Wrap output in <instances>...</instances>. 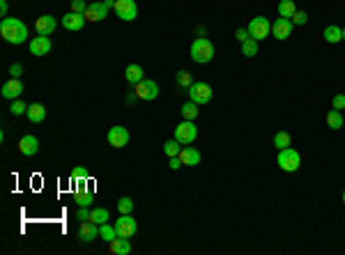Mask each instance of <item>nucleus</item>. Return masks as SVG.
I'll use <instances>...</instances> for the list:
<instances>
[{"mask_svg":"<svg viewBox=\"0 0 345 255\" xmlns=\"http://www.w3.org/2000/svg\"><path fill=\"white\" fill-rule=\"evenodd\" d=\"M0 37L10 44H23L28 39V28L21 19H14V16H5L0 21Z\"/></svg>","mask_w":345,"mask_h":255,"instance_id":"obj_1","label":"nucleus"},{"mask_svg":"<svg viewBox=\"0 0 345 255\" xmlns=\"http://www.w3.org/2000/svg\"><path fill=\"white\" fill-rule=\"evenodd\" d=\"M212 58H214V44H212V39L198 37L191 44V60L198 62V65H207V62H212Z\"/></svg>","mask_w":345,"mask_h":255,"instance_id":"obj_2","label":"nucleus"},{"mask_svg":"<svg viewBox=\"0 0 345 255\" xmlns=\"http://www.w3.org/2000/svg\"><path fill=\"white\" fill-rule=\"evenodd\" d=\"M276 163L283 173H297L301 165V156L297 150L292 147H285V150H279V156H276Z\"/></svg>","mask_w":345,"mask_h":255,"instance_id":"obj_3","label":"nucleus"},{"mask_svg":"<svg viewBox=\"0 0 345 255\" xmlns=\"http://www.w3.org/2000/svg\"><path fill=\"white\" fill-rule=\"evenodd\" d=\"M249 35L253 37V39H267V37L272 35V23L270 19H265V16H255V19H251L249 23Z\"/></svg>","mask_w":345,"mask_h":255,"instance_id":"obj_4","label":"nucleus"},{"mask_svg":"<svg viewBox=\"0 0 345 255\" xmlns=\"http://www.w3.org/2000/svg\"><path fill=\"white\" fill-rule=\"evenodd\" d=\"M198 138V126L194 124V120H184L177 124L175 129V140H180L182 145H191Z\"/></svg>","mask_w":345,"mask_h":255,"instance_id":"obj_5","label":"nucleus"},{"mask_svg":"<svg viewBox=\"0 0 345 255\" xmlns=\"http://www.w3.org/2000/svg\"><path fill=\"white\" fill-rule=\"evenodd\" d=\"M113 5H115L113 0H101V3H92V5H88V10H85V19L92 21V23H97V21H104L106 14H108V10H110Z\"/></svg>","mask_w":345,"mask_h":255,"instance_id":"obj_6","label":"nucleus"},{"mask_svg":"<svg viewBox=\"0 0 345 255\" xmlns=\"http://www.w3.org/2000/svg\"><path fill=\"white\" fill-rule=\"evenodd\" d=\"M189 99L196 101L198 106L210 104V101H212V88L207 83H203V80H198V83H194L189 88Z\"/></svg>","mask_w":345,"mask_h":255,"instance_id":"obj_7","label":"nucleus"},{"mask_svg":"<svg viewBox=\"0 0 345 255\" xmlns=\"http://www.w3.org/2000/svg\"><path fill=\"white\" fill-rule=\"evenodd\" d=\"M136 97L138 99H143V101H155L157 97H159V85L155 83V80H147V78H143L138 85H136Z\"/></svg>","mask_w":345,"mask_h":255,"instance_id":"obj_8","label":"nucleus"},{"mask_svg":"<svg viewBox=\"0 0 345 255\" xmlns=\"http://www.w3.org/2000/svg\"><path fill=\"white\" fill-rule=\"evenodd\" d=\"M113 10L122 21H134L136 14H138V5H136V0H115Z\"/></svg>","mask_w":345,"mask_h":255,"instance_id":"obj_9","label":"nucleus"},{"mask_svg":"<svg viewBox=\"0 0 345 255\" xmlns=\"http://www.w3.org/2000/svg\"><path fill=\"white\" fill-rule=\"evenodd\" d=\"M115 230H118V237H134L136 230H138V223H136L134 219H131L129 214H122L120 219L115 221Z\"/></svg>","mask_w":345,"mask_h":255,"instance_id":"obj_10","label":"nucleus"},{"mask_svg":"<svg viewBox=\"0 0 345 255\" xmlns=\"http://www.w3.org/2000/svg\"><path fill=\"white\" fill-rule=\"evenodd\" d=\"M292 28H295V23H292V19H276L274 23H272V35L276 37V39H288V37L292 35Z\"/></svg>","mask_w":345,"mask_h":255,"instance_id":"obj_11","label":"nucleus"},{"mask_svg":"<svg viewBox=\"0 0 345 255\" xmlns=\"http://www.w3.org/2000/svg\"><path fill=\"white\" fill-rule=\"evenodd\" d=\"M55 25H58V21H55V16L44 14V16H40V19L35 21V30H37V35L51 37V35H53V30H55Z\"/></svg>","mask_w":345,"mask_h":255,"instance_id":"obj_12","label":"nucleus"},{"mask_svg":"<svg viewBox=\"0 0 345 255\" xmlns=\"http://www.w3.org/2000/svg\"><path fill=\"white\" fill-rule=\"evenodd\" d=\"M106 138H108V143L113 147H125L127 143H129V131L125 129V126H113V129L108 131V136H106Z\"/></svg>","mask_w":345,"mask_h":255,"instance_id":"obj_13","label":"nucleus"},{"mask_svg":"<svg viewBox=\"0 0 345 255\" xmlns=\"http://www.w3.org/2000/svg\"><path fill=\"white\" fill-rule=\"evenodd\" d=\"M0 92H3V97H5V99L14 101V99H19V97L23 95V83H21L19 78H14V76H12V78L3 85V90H0Z\"/></svg>","mask_w":345,"mask_h":255,"instance_id":"obj_14","label":"nucleus"},{"mask_svg":"<svg viewBox=\"0 0 345 255\" xmlns=\"http://www.w3.org/2000/svg\"><path fill=\"white\" fill-rule=\"evenodd\" d=\"M19 150L23 156H35L37 152H40V140H37L35 136H23V138L19 140Z\"/></svg>","mask_w":345,"mask_h":255,"instance_id":"obj_15","label":"nucleus"},{"mask_svg":"<svg viewBox=\"0 0 345 255\" xmlns=\"http://www.w3.org/2000/svg\"><path fill=\"white\" fill-rule=\"evenodd\" d=\"M85 14H79V12H69V14L62 16V25H65L67 30H83L85 25Z\"/></svg>","mask_w":345,"mask_h":255,"instance_id":"obj_16","label":"nucleus"},{"mask_svg":"<svg viewBox=\"0 0 345 255\" xmlns=\"http://www.w3.org/2000/svg\"><path fill=\"white\" fill-rule=\"evenodd\" d=\"M51 46H53L51 44V37L40 35L30 41V53L32 55H46V53H51Z\"/></svg>","mask_w":345,"mask_h":255,"instance_id":"obj_17","label":"nucleus"},{"mask_svg":"<svg viewBox=\"0 0 345 255\" xmlns=\"http://www.w3.org/2000/svg\"><path fill=\"white\" fill-rule=\"evenodd\" d=\"M79 237L81 241H92L95 237H99V225L92 223V221H83L79 228Z\"/></svg>","mask_w":345,"mask_h":255,"instance_id":"obj_18","label":"nucleus"},{"mask_svg":"<svg viewBox=\"0 0 345 255\" xmlns=\"http://www.w3.org/2000/svg\"><path fill=\"white\" fill-rule=\"evenodd\" d=\"M85 182H88V180H85ZM85 182H81L79 191H76V205H79V207H90L92 200H95V191L88 189V186H83Z\"/></svg>","mask_w":345,"mask_h":255,"instance_id":"obj_19","label":"nucleus"},{"mask_svg":"<svg viewBox=\"0 0 345 255\" xmlns=\"http://www.w3.org/2000/svg\"><path fill=\"white\" fill-rule=\"evenodd\" d=\"M108 250L113 255H129L131 253V244L127 241V237H115L113 241H108Z\"/></svg>","mask_w":345,"mask_h":255,"instance_id":"obj_20","label":"nucleus"},{"mask_svg":"<svg viewBox=\"0 0 345 255\" xmlns=\"http://www.w3.org/2000/svg\"><path fill=\"white\" fill-rule=\"evenodd\" d=\"M125 78H127V83H131L136 88V85L143 80V67L140 65H129L125 69Z\"/></svg>","mask_w":345,"mask_h":255,"instance_id":"obj_21","label":"nucleus"},{"mask_svg":"<svg viewBox=\"0 0 345 255\" xmlns=\"http://www.w3.org/2000/svg\"><path fill=\"white\" fill-rule=\"evenodd\" d=\"M180 159L184 165H198L200 163V152L196 150V147H184V150L180 152Z\"/></svg>","mask_w":345,"mask_h":255,"instance_id":"obj_22","label":"nucleus"},{"mask_svg":"<svg viewBox=\"0 0 345 255\" xmlns=\"http://www.w3.org/2000/svg\"><path fill=\"white\" fill-rule=\"evenodd\" d=\"M28 120L30 122H44V117H46V108L42 104H30L28 106Z\"/></svg>","mask_w":345,"mask_h":255,"instance_id":"obj_23","label":"nucleus"},{"mask_svg":"<svg viewBox=\"0 0 345 255\" xmlns=\"http://www.w3.org/2000/svg\"><path fill=\"white\" fill-rule=\"evenodd\" d=\"M325 39L329 41V44H338V41H343V30H340L338 25H327L325 28Z\"/></svg>","mask_w":345,"mask_h":255,"instance_id":"obj_24","label":"nucleus"},{"mask_svg":"<svg viewBox=\"0 0 345 255\" xmlns=\"http://www.w3.org/2000/svg\"><path fill=\"white\" fill-rule=\"evenodd\" d=\"M297 12V5H295V0H281L279 3V14L283 16V19H292Z\"/></svg>","mask_w":345,"mask_h":255,"instance_id":"obj_25","label":"nucleus"},{"mask_svg":"<svg viewBox=\"0 0 345 255\" xmlns=\"http://www.w3.org/2000/svg\"><path fill=\"white\" fill-rule=\"evenodd\" d=\"M182 117H184V120H196V117H198V104H196V101H186L184 106H182Z\"/></svg>","mask_w":345,"mask_h":255,"instance_id":"obj_26","label":"nucleus"},{"mask_svg":"<svg viewBox=\"0 0 345 255\" xmlns=\"http://www.w3.org/2000/svg\"><path fill=\"white\" fill-rule=\"evenodd\" d=\"M327 124L331 126V129H340V126H343V113H340V110H329V113H327Z\"/></svg>","mask_w":345,"mask_h":255,"instance_id":"obj_27","label":"nucleus"},{"mask_svg":"<svg viewBox=\"0 0 345 255\" xmlns=\"http://www.w3.org/2000/svg\"><path fill=\"white\" fill-rule=\"evenodd\" d=\"M90 221H92V223H97V225L108 223V209H104V207L90 209Z\"/></svg>","mask_w":345,"mask_h":255,"instance_id":"obj_28","label":"nucleus"},{"mask_svg":"<svg viewBox=\"0 0 345 255\" xmlns=\"http://www.w3.org/2000/svg\"><path fill=\"white\" fill-rule=\"evenodd\" d=\"M242 53H244L246 58H253V55H258V39L249 37L246 41H242Z\"/></svg>","mask_w":345,"mask_h":255,"instance_id":"obj_29","label":"nucleus"},{"mask_svg":"<svg viewBox=\"0 0 345 255\" xmlns=\"http://www.w3.org/2000/svg\"><path fill=\"white\" fill-rule=\"evenodd\" d=\"M99 237L104 241H113L118 237V230H115V225H108V223H101L99 225Z\"/></svg>","mask_w":345,"mask_h":255,"instance_id":"obj_30","label":"nucleus"},{"mask_svg":"<svg viewBox=\"0 0 345 255\" xmlns=\"http://www.w3.org/2000/svg\"><path fill=\"white\" fill-rule=\"evenodd\" d=\"M292 145V138L290 134H285V131H279V134L274 136V147H279V150H285V147Z\"/></svg>","mask_w":345,"mask_h":255,"instance_id":"obj_31","label":"nucleus"},{"mask_svg":"<svg viewBox=\"0 0 345 255\" xmlns=\"http://www.w3.org/2000/svg\"><path fill=\"white\" fill-rule=\"evenodd\" d=\"M180 145H182V143H180V140H175V138H173V140H168V143H166V145H164V152H166V156H180Z\"/></svg>","mask_w":345,"mask_h":255,"instance_id":"obj_32","label":"nucleus"},{"mask_svg":"<svg viewBox=\"0 0 345 255\" xmlns=\"http://www.w3.org/2000/svg\"><path fill=\"white\" fill-rule=\"evenodd\" d=\"M177 85H180V88H186V90L194 85V78H191L189 71H184V69L177 71Z\"/></svg>","mask_w":345,"mask_h":255,"instance_id":"obj_33","label":"nucleus"},{"mask_svg":"<svg viewBox=\"0 0 345 255\" xmlns=\"http://www.w3.org/2000/svg\"><path fill=\"white\" fill-rule=\"evenodd\" d=\"M118 209H120V214H131L134 200H131V198H120V200H118Z\"/></svg>","mask_w":345,"mask_h":255,"instance_id":"obj_34","label":"nucleus"},{"mask_svg":"<svg viewBox=\"0 0 345 255\" xmlns=\"http://www.w3.org/2000/svg\"><path fill=\"white\" fill-rule=\"evenodd\" d=\"M10 110H12V115H23V113H28V106H25L21 99H14Z\"/></svg>","mask_w":345,"mask_h":255,"instance_id":"obj_35","label":"nucleus"},{"mask_svg":"<svg viewBox=\"0 0 345 255\" xmlns=\"http://www.w3.org/2000/svg\"><path fill=\"white\" fill-rule=\"evenodd\" d=\"M71 180H74V182H85V180H88V170L81 168V165H76V168L71 170Z\"/></svg>","mask_w":345,"mask_h":255,"instance_id":"obj_36","label":"nucleus"},{"mask_svg":"<svg viewBox=\"0 0 345 255\" xmlns=\"http://www.w3.org/2000/svg\"><path fill=\"white\" fill-rule=\"evenodd\" d=\"M292 23H295V25H306V23H309V14H306V12H301V10H297L295 16H292Z\"/></svg>","mask_w":345,"mask_h":255,"instance_id":"obj_37","label":"nucleus"},{"mask_svg":"<svg viewBox=\"0 0 345 255\" xmlns=\"http://www.w3.org/2000/svg\"><path fill=\"white\" fill-rule=\"evenodd\" d=\"M88 5H85L83 0H71V12H79V14H85Z\"/></svg>","mask_w":345,"mask_h":255,"instance_id":"obj_38","label":"nucleus"},{"mask_svg":"<svg viewBox=\"0 0 345 255\" xmlns=\"http://www.w3.org/2000/svg\"><path fill=\"white\" fill-rule=\"evenodd\" d=\"M331 104H334L336 110H345V95H336L334 99H331Z\"/></svg>","mask_w":345,"mask_h":255,"instance_id":"obj_39","label":"nucleus"},{"mask_svg":"<svg viewBox=\"0 0 345 255\" xmlns=\"http://www.w3.org/2000/svg\"><path fill=\"white\" fill-rule=\"evenodd\" d=\"M249 37H251V35H249V28H240V30L235 32V39L240 41V44H242V41H246Z\"/></svg>","mask_w":345,"mask_h":255,"instance_id":"obj_40","label":"nucleus"},{"mask_svg":"<svg viewBox=\"0 0 345 255\" xmlns=\"http://www.w3.org/2000/svg\"><path fill=\"white\" fill-rule=\"evenodd\" d=\"M21 71H23V67H21L19 62H16V65H12V67H10V74L14 76V78H19V76H21Z\"/></svg>","mask_w":345,"mask_h":255,"instance_id":"obj_41","label":"nucleus"},{"mask_svg":"<svg viewBox=\"0 0 345 255\" xmlns=\"http://www.w3.org/2000/svg\"><path fill=\"white\" fill-rule=\"evenodd\" d=\"M79 219L81 221H90V211H88V207H79Z\"/></svg>","mask_w":345,"mask_h":255,"instance_id":"obj_42","label":"nucleus"},{"mask_svg":"<svg viewBox=\"0 0 345 255\" xmlns=\"http://www.w3.org/2000/svg\"><path fill=\"white\" fill-rule=\"evenodd\" d=\"M180 165H184V163H182V159H180V156H170V168H173V170H177V168H180Z\"/></svg>","mask_w":345,"mask_h":255,"instance_id":"obj_43","label":"nucleus"},{"mask_svg":"<svg viewBox=\"0 0 345 255\" xmlns=\"http://www.w3.org/2000/svg\"><path fill=\"white\" fill-rule=\"evenodd\" d=\"M7 10H10V5H7V0H0V14H3V19L7 16Z\"/></svg>","mask_w":345,"mask_h":255,"instance_id":"obj_44","label":"nucleus"},{"mask_svg":"<svg viewBox=\"0 0 345 255\" xmlns=\"http://www.w3.org/2000/svg\"><path fill=\"white\" fill-rule=\"evenodd\" d=\"M343 202H345V191H343Z\"/></svg>","mask_w":345,"mask_h":255,"instance_id":"obj_45","label":"nucleus"},{"mask_svg":"<svg viewBox=\"0 0 345 255\" xmlns=\"http://www.w3.org/2000/svg\"><path fill=\"white\" fill-rule=\"evenodd\" d=\"M343 39H345V30H343Z\"/></svg>","mask_w":345,"mask_h":255,"instance_id":"obj_46","label":"nucleus"}]
</instances>
